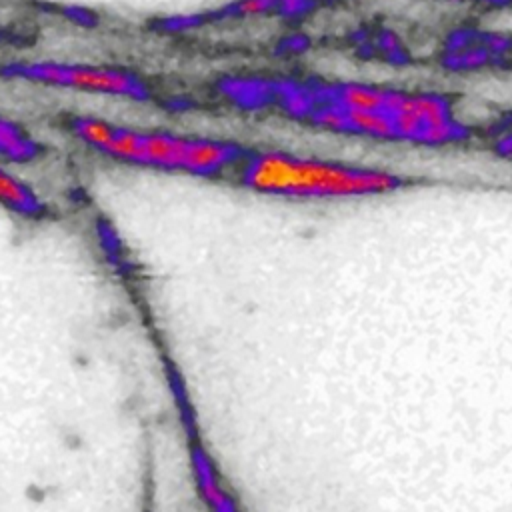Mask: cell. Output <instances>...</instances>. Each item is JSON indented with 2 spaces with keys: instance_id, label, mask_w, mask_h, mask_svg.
I'll list each match as a JSON object with an SVG mask.
<instances>
[{
  "instance_id": "cell-5",
  "label": "cell",
  "mask_w": 512,
  "mask_h": 512,
  "mask_svg": "<svg viewBox=\"0 0 512 512\" xmlns=\"http://www.w3.org/2000/svg\"><path fill=\"white\" fill-rule=\"evenodd\" d=\"M0 198L6 208L18 214H38L42 210L34 190L8 170L0 172Z\"/></svg>"
},
{
  "instance_id": "cell-6",
  "label": "cell",
  "mask_w": 512,
  "mask_h": 512,
  "mask_svg": "<svg viewBox=\"0 0 512 512\" xmlns=\"http://www.w3.org/2000/svg\"><path fill=\"white\" fill-rule=\"evenodd\" d=\"M38 152H40L38 144L34 140H30L22 128H18L16 124H12L8 120H2V124H0V154L6 160L24 162V160L34 158Z\"/></svg>"
},
{
  "instance_id": "cell-7",
  "label": "cell",
  "mask_w": 512,
  "mask_h": 512,
  "mask_svg": "<svg viewBox=\"0 0 512 512\" xmlns=\"http://www.w3.org/2000/svg\"><path fill=\"white\" fill-rule=\"evenodd\" d=\"M484 2H490V4H502V2H506V0H484Z\"/></svg>"
},
{
  "instance_id": "cell-1",
  "label": "cell",
  "mask_w": 512,
  "mask_h": 512,
  "mask_svg": "<svg viewBox=\"0 0 512 512\" xmlns=\"http://www.w3.org/2000/svg\"><path fill=\"white\" fill-rule=\"evenodd\" d=\"M238 100L274 102L300 122L338 134L382 142L446 146L466 138L448 98L362 82L300 84L262 82L256 92H232Z\"/></svg>"
},
{
  "instance_id": "cell-4",
  "label": "cell",
  "mask_w": 512,
  "mask_h": 512,
  "mask_svg": "<svg viewBox=\"0 0 512 512\" xmlns=\"http://www.w3.org/2000/svg\"><path fill=\"white\" fill-rule=\"evenodd\" d=\"M4 76H18L28 82L66 88L76 92L146 100V84L132 72L98 66V64H72V62H18L4 68Z\"/></svg>"
},
{
  "instance_id": "cell-3",
  "label": "cell",
  "mask_w": 512,
  "mask_h": 512,
  "mask_svg": "<svg viewBox=\"0 0 512 512\" xmlns=\"http://www.w3.org/2000/svg\"><path fill=\"white\" fill-rule=\"evenodd\" d=\"M244 188L294 200H342L390 194L406 180L390 170L310 158L284 150H248L236 168Z\"/></svg>"
},
{
  "instance_id": "cell-2",
  "label": "cell",
  "mask_w": 512,
  "mask_h": 512,
  "mask_svg": "<svg viewBox=\"0 0 512 512\" xmlns=\"http://www.w3.org/2000/svg\"><path fill=\"white\" fill-rule=\"evenodd\" d=\"M70 130L110 160L188 176H222L236 170L248 152L240 144L218 138L134 128L98 116H74Z\"/></svg>"
}]
</instances>
